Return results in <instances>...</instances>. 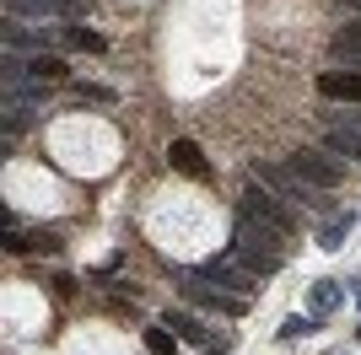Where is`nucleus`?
<instances>
[{
  "label": "nucleus",
  "mask_w": 361,
  "mask_h": 355,
  "mask_svg": "<svg viewBox=\"0 0 361 355\" xmlns=\"http://www.w3.org/2000/svg\"><path fill=\"white\" fill-rule=\"evenodd\" d=\"M318 140H324V151L329 156H340V162H361V113H324L318 118Z\"/></svg>",
  "instance_id": "423d86ee"
},
{
  "label": "nucleus",
  "mask_w": 361,
  "mask_h": 355,
  "mask_svg": "<svg viewBox=\"0 0 361 355\" xmlns=\"http://www.w3.org/2000/svg\"><path fill=\"white\" fill-rule=\"evenodd\" d=\"M254 183H264V189H270L275 199H286V205H313V210H324V194H318L313 183H302L286 162H254Z\"/></svg>",
  "instance_id": "20e7f679"
},
{
  "label": "nucleus",
  "mask_w": 361,
  "mask_h": 355,
  "mask_svg": "<svg viewBox=\"0 0 361 355\" xmlns=\"http://www.w3.org/2000/svg\"><path fill=\"white\" fill-rule=\"evenodd\" d=\"M173 167H178L183 178H211V162H205V151L195 146V140H173Z\"/></svg>",
  "instance_id": "9b49d317"
},
{
  "label": "nucleus",
  "mask_w": 361,
  "mask_h": 355,
  "mask_svg": "<svg viewBox=\"0 0 361 355\" xmlns=\"http://www.w3.org/2000/svg\"><path fill=\"white\" fill-rule=\"evenodd\" d=\"M205 355H226V344H216V350H205Z\"/></svg>",
  "instance_id": "412c9836"
},
{
  "label": "nucleus",
  "mask_w": 361,
  "mask_h": 355,
  "mask_svg": "<svg viewBox=\"0 0 361 355\" xmlns=\"http://www.w3.org/2000/svg\"><path fill=\"white\" fill-rule=\"evenodd\" d=\"M71 49H87V54H103L108 44H103V38H97V32H87V27H75V32H71Z\"/></svg>",
  "instance_id": "f3484780"
},
{
  "label": "nucleus",
  "mask_w": 361,
  "mask_h": 355,
  "mask_svg": "<svg viewBox=\"0 0 361 355\" xmlns=\"http://www.w3.org/2000/svg\"><path fill=\"white\" fill-rule=\"evenodd\" d=\"M27 70H32V81H38V87H49V81H65V75H71V65H65L60 54H32Z\"/></svg>",
  "instance_id": "ddd939ff"
},
{
  "label": "nucleus",
  "mask_w": 361,
  "mask_h": 355,
  "mask_svg": "<svg viewBox=\"0 0 361 355\" xmlns=\"http://www.w3.org/2000/svg\"><path fill=\"white\" fill-rule=\"evenodd\" d=\"M345 232H350V221H345V216H334V221H324V226H318V248H345Z\"/></svg>",
  "instance_id": "2eb2a0df"
},
{
  "label": "nucleus",
  "mask_w": 361,
  "mask_h": 355,
  "mask_svg": "<svg viewBox=\"0 0 361 355\" xmlns=\"http://www.w3.org/2000/svg\"><path fill=\"white\" fill-rule=\"evenodd\" d=\"M200 280L205 285H216V291H226V296H243V301H248V296H259V275L248 264H243L238 253H221V259H205V264L195 269Z\"/></svg>",
  "instance_id": "7ed1b4c3"
},
{
  "label": "nucleus",
  "mask_w": 361,
  "mask_h": 355,
  "mask_svg": "<svg viewBox=\"0 0 361 355\" xmlns=\"http://www.w3.org/2000/svg\"><path fill=\"white\" fill-rule=\"evenodd\" d=\"M146 350H151V355H173V350H178V334H173V328H162V323L146 328Z\"/></svg>",
  "instance_id": "dca6fc26"
},
{
  "label": "nucleus",
  "mask_w": 361,
  "mask_h": 355,
  "mask_svg": "<svg viewBox=\"0 0 361 355\" xmlns=\"http://www.w3.org/2000/svg\"><path fill=\"white\" fill-rule=\"evenodd\" d=\"M297 334H313V318H286V328H281V340H297Z\"/></svg>",
  "instance_id": "6ab92c4d"
},
{
  "label": "nucleus",
  "mask_w": 361,
  "mask_h": 355,
  "mask_svg": "<svg viewBox=\"0 0 361 355\" xmlns=\"http://www.w3.org/2000/svg\"><path fill=\"white\" fill-rule=\"evenodd\" d=\"M340 301H345V291H340L334 280H318V285H313V312H318V318H324V312H334Z\"/></svg>",
  "instance_id": "4468645a"
},
{
  "label": "nucleus",
  "mask_w": 361,
  "mask_h": 355,
  "mask_svg": "<svg viewBox=\"0 0 361 355\" xmlns=\"http://www.w3.org/2000/svg\"><path fill=\"white\" fill-rule=\"evenodd\" d=\"M6 16L11 22H71L81 16L75 0H6Z\"/></svg>",
  "instance_id": "0eeeda50"
},
{
  "label": "nucleus",
  "mask_w": 361,
  "mask_h": 355,
  "mask_svg": "<svg viewBox=\"0 0 361 355\" xmlns=\"http://www.w3.org/2000/svg\"><path fill=\"white\" fill-rule=\"evenodd\" d=\"M340 6H345V11H356V16H361V0H340Z\"/></svg>",
  "instance_id": "aec40b11"
},
{
  "label": "nucleus",
  "mask_w": 361,
  "mask_h": 355,
  "mask_svg": "<svg viewBox=\"0 0 361 355\" xmlns=\"http://www.w3.org/2000/svg\"><path fill=\"white\" fill-rule=\"evenodd\" d=\"M318 97L361 108V70H324V75H318Z\"/></svg>",
  "instance_id": "1a4fd4ad"
},
{
  "label": "nucleus",
  "mask_w": 361,
  "mask_h": 355,
  "mask_svg": "<svg viewBox=\"0 0 361 355\" xmlns=\"http://www.w3.org/2000/svg\"><path fill=\"white\" fill-rule=\"evenodd\" d=\"M183 291H189V301H200V307H211V312H226V318H238V312L248 307L243 296H226V291H216V285H205L195 269L183 275Z\"/></svg>",
  "instance_id": "6e6552de"
},
{
  "label": "nucleus",
  "mask_w": 361,
  "mask_h": 355,
  "mask_svg": "<svg viewBox=\"0 0 361 355\" xmlns=\"http://www.w3.org/2000/svg\"><path fill=\"white\" fill-rule=\"evenodd\" d=\"M162 328H173V334L189 340V344H205V340H211V328L200 323L195 312H162Z\"/></svg>",
  "instance_id": "f8f14e48"
},
{
  "label": "nucleus",
  "mask_w": 361,
  "mask_h": 355,
  "mask_svg": "<svg viewBox=\"0 0 361 355\" xmlns=\"http://www.w3.org/2000/svg\"><path fill=\"white\" fill-rule=\"evenodd\" d=\"M232 253H238L243 264H248L259 280H264V275H275V269L286 264V237L275 232V226H259V221H248V216H238Z\"/></svg>",
  "instance_id": "f257e3e1"
},
{
  "label": "nucleus",
  "mask_w": 361,
  "mask_h": 355,
  "mask_svg": "<svg viewBox=\"0 0 361 355\" xmlns=\"http://www.w3.org/2000/svg\"><path fill=\"white\" fill-rule=\"evenodd\" d=\"M75 103H114L108 87H75Z\"/></svg>",
  "instance_id": "a211bd4d"
},
{
  "label": "nucleus",
  "mask_w": 361,
  "mask_h": 355,
  "mask_svg": "<svg viewBox=\"0 0 361 355\" xmlns=\"http://www.w3.org/2000/svg\"><path fill=\"white\" fill-rule=\"evenodd\" d=\"M329 59H340L345 70H361V22H350L329 38Z\"/></svg>",
  "instance_id": "9d476101"
},
{
  "label": "nucleus",
  "mask_w": 361,
  "mask_h": 355,
  "mask_svg": "<svg viewBox=\"0 0 361 355\" xmlns=\"http://www.w3.org/2000/svg\"><path fill=\"white\" fill-rule=\"evenodd\" d=\"M286 167L302 178V183H313L318 194H329V189H340V183H345V162H340V156H329V151H291Z\"/></svg>",
  "instance_id": "39448f33"
},
{
  "label": "nucleus",
  "mask_w": 361,
  "mask_h": 355,
  "mask_svg": "<svg viewBox=\"0 0 361 355\" xmlns=\"http://www.w3.org/2000/svg\"><path fill=\"white\" fill-rule=\"evenodd\" d=\"M238 216H248V221H259V226H275L281 237H291L297 232V216H291V205L286 199H275L264 183H254L248 178V189L238 194Z\"/></svg>",
  "instance_id": "f03ea898"
}]
</instances>
